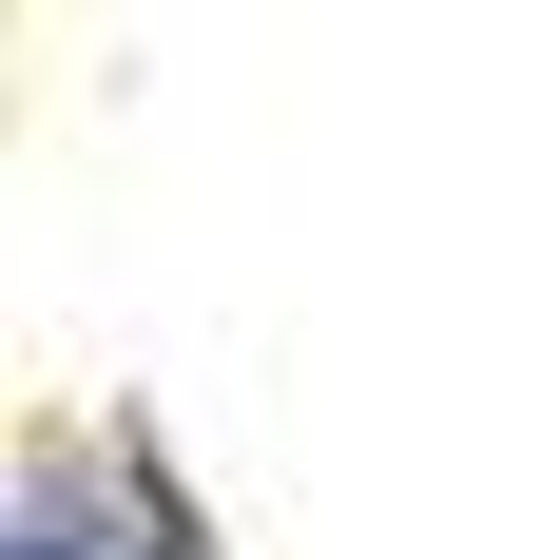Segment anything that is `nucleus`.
Returning a JSON list of instances; mask_svg holds the SVG:
<instances>
[{"label": "nucleus", "mask_w": 560, "mask_h": 560, "mask_svg": "<svg viewBox=\"0 0 560 560\" xmlns=\"http://www.w3.org/2000/svg\"><path fill=\"white\" fill-rule=\"evenodd\" d=\"M0 560H232V541L136 406H39L0 464Z\"/></svg>", "instance_id": "f257e3e1"}]
</instances>
